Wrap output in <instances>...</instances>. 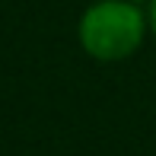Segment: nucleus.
<instances>
[{
  "label": "nucleus",
  "mask_w": 156,
  "mask_h": 156,
  "mask_svg": "<svg viewBox=\"0 0 156 156\" xmlns=\"http://www.w3.org/2000/svg\"><path fill=\"white\" fill-rule=\"evenodd\" d=\"M150 35L147 3L137 0H93L76 19V41L86 58L118 64L140 51Z\"/></svg>",
  "instance_id": "1"
},
{
  "label": "nucleus",
  "mask_w": 156,
  "mask_h": 156,
  "mask_svg": "<svg viewBox=\"0 0 156 156\" xmlns=\"http://www.w3.org/2000/svg\"><path fill=\"white\" fill-rule=\"evenodd\" d=\"M147 19H150V35L156 38V0H147Z\"/></svg>",
  "instance_id": "2"
}]
</instances>
